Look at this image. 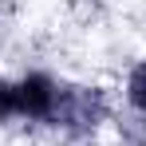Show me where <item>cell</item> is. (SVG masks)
Instances as JSON below:
<instances>
[{
    "label": "cell",
    "mask_w": 146,
    "mask_h": 146,
    "mask_svg": "<svg viewBox=\"0 0 146 146\" xmlns=\"http://www.w3.org/2000/svg\"><path fill=\"white\" fill-rule=\"evenodd\" d=\"M111 119V99L103 87L95 83H59V103H55V115H51V126L71 134V138H87L95 134L103 122Z\"/></svg>",
    "instance_id": "cell-1"
},
{
    "label": "cell",
    "mask_w": 146,
    "mask_h": 146,
    "mask_svg": "<svg viewBox=\"0 0 146 146\" xmlns=\"http://www.w3.org/2000/svg\"><path fill=\"white\" fill-rule=\"evenodd\" d=\"M20 83V111H24V122H36V126H51V115H55V103H59V83L48 71H28L16 79Z\"/></svg>",
    "instance_id": "cell-2"
},
{
    "label": "cell",
    "mask_w": 146,
    "mask_h": 146,
    "mask_svg": "<svg viewBox=\"0 0 146 146\" xmlns=\"http://www.w3.org/2000/svg\"><path fill=\"white\" fill-rule=\"evenodd\" d=\"M126 107H130V115H142L146 119V59H138L130 71H126Z\"/></svg>",
    "instance_id": "cell-3"
},
{
    "label": "cell",
    "mask_w": 146,
    "mask_h": 146,
    "mask_svg": "<svg viewBox=\"0 0 146 146\" xmlns=\"http://www.w3.org/2000/svg\"><path fill=\"white\" fill-rule=\"evenodd\" d=\"M0 122H24V111H20V83L0 75Z\"/></svg>",
    "instance_id": "cell-4"
}]
</instances>
